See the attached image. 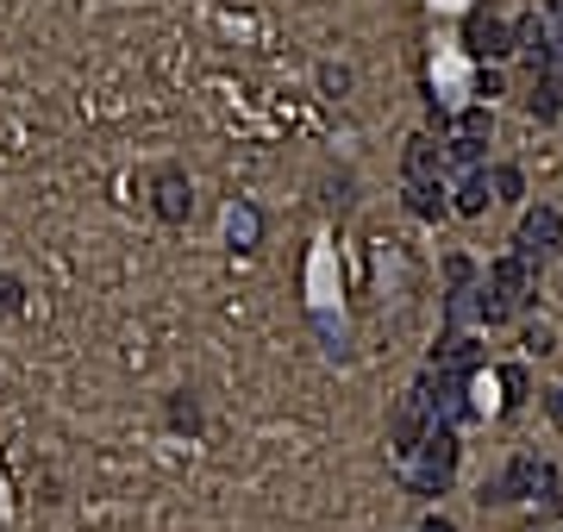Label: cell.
Returning <instances> with one entry per match:
<instances>
[{
  "label": "cell",
  "instance_id": "1",
  "mask_svg": "<svg viewBox=\"0 0 563 532\" xmlns=\"http://www.w3.org/2000/svg\"><path fill=\"white\" fill-rule=\"evenodd\" d=\"M526 295H533V263H526V257H495L470 313H476L483 326H501V320H513V313L526 307Z\"/></svg>",
  "mask_w": 563,
  "mask_h": 532
},
{
  "label": "cell",
  "instance_id": "2",
  "mask_svg": "<svg viewBox=\"0 0 563 532\" xmlns=\"http://www.w3.org/2000/svg\"><path fill=\"white\" fill-rule=\"evenodd\" d=\"M483 502L513 507V502H558V470L538 457H513L495 482H483Z\"/></svg>",
  "mask_w": 563,
  "mask_h": 532
},
{
  "label": "cell",
  "instance_id": "3",
  "mask_svg": "<svg viewBox=\"0 0 563 532\" xmlns=\"http://www.w3.org/2000/svg\"><path fill=\"white\" fill-rule=\"evenodd\" d=\"M408 477L420 495H445L451 488V477H458V432L451 426H426V438H420V451L408 457Z\"/></svg>",
  "mask_w": 563,
  "mask_h": 532
},
{
  "label": "cell",
  "instance_id": "4",
  "mask_svg": "<svg viewBox=\"0 0 563 532\" xmlns=\"http://www.w3.org/2000/svg\"><path fill=\"white\" fill-rule=\"evenodd\" d=\"M558 238H563V213H558V207H526L520 238H513L520 251H513V257H526V263H533V257H551V251H558Z\"/></svg>",
  "mask_w": 563,
  "mask_h": 532
},
{
  "label": "cell",
  "instance_id": "5",
  "mask_svg": "<svg viewBox=\"0 0 563 532\" xmlns=\"http://www.w3.org/2000/svg\"><path fill=\"white\" fill-rule=\"evenodd\" d=\"M151 207H157V220H163V226H182V220L195 213V188H188V176H182V170H157Z\"/></svg>",
  "mask_w": 563,
  "mask_h": 532
},
{
  "label": "cell",
  "instance_id": "6",
  "mask_svg": "<svg viewBox=\"0 0 563 532\" xmlns=\"http://www.w3.org/2000/svg\"><path fill=\"white\" fill-rule=\"evenodd\" d=\"M470 57H508L513 51V26L495 20V13H470V32H463Z\"/></svg>",
  "mask_w": 563,
  "mask_h": 532
},
{
  "label": "cell",
  "instance_id": "7",
  "mask_svg": "<svg viewBox=\"0 0 563 532\" xmlns=\"http://www.w3.org/2000/svg\"><path fill=\"white\" fill-rule=\"evenodd\" d=\"M433 357H438V376H476V363H483V345H476L470 332H445Z\"/></svg>",
  "mask_w": 563,
  "mask_h": 532
},
{
  "label": "cell",
  "instance_id": "8",
  "mask_svg": "<svg viewBox=\"0 0 563 532\" xmlns=\"http://www.w3.org/2000/svg\"><path fill=\"white\" fill-rule=\"evenodd\" d=\"M226 238L238 251H257V245H263V213H257L251 201H232L226 207Z\"/></svg>",
  "mask_w": 563,
  "mask_h": 532
},
{
  "label": "cell",
  "instance_id": "9",
  "mask_svg": "<svg viewBox=\"0 0 563 532\" xmlns=\"http://www.w3.org/2000/svg\"><path fill=\"white\" fill-rule=\"evenodd\" d=\"M408 213H420V220H438V213H445V182H438V176L408 182Z\"/></svg>",
  "mask_w": 563,
  "mask_h": 532
},
{
  "label": "cell",
  "instance_id": "10",
  "mask_svg": "<svg viewBox=\"0 0 563 532\" xmlns=\"http://www.w3.org/2000/svg\"><path fill=\"white\" fill-rule=\"evenodd\" d=\"M438 163H445V151H438L433 138H408V182L438 176Z\"/></svg>",
  "mask_w": 563,
  "mask_h": 532
},
{
  "label": "cell",
  "instance_id": "11",
  "mask_svg": "<svg viewBox=\"0 0 563 532\" xmlns=\"http://www.w3.org/2000/svg\"><path fill=\"white\" fill-rule=\"evenodd\" d=\"M495 201V188H488V170H470L458 188V213H483V207Z\"/></svg>",
  "mask_w": 563,
  "mask_h": 532
},
{
  "label": "cell",
  "instance_id": "12",
  "mask_svg": "<svg viewBox=\"0 0 563 532\" xmlns=\"http://www.w3.org/2000/svg\"><path fill=\"white\" fill-rule=\"evenodd\" d=\"M488 188H495V201H526V176H520L513 163H501V170L488 176Z\"/></svg>",
  "mask_w": 563,
  "mask_h": 532
},
{
  "label": "cell",
  "instance_id": "13",
  "mask_svg": "<svg viewBox=\"0 0 563 532\" xmlns=\"http://www.w3.org/2000/svg\"><path fill=\"white\" fill-rule=\"evenodd\" d=\"M451 138H476V145H483L488 138V107H470L458 126H451Z\"/></svg>",
  "mask_w": 563,
  "mask_h": 532
},
{
  "label": "cell",
  "instance_id": "14",
  "mask_svg": "<svg viewBox=\"0 0 563 532\" xmlns=\"http://www.w3.org/2000/svg\"><path fill=\"white\" fill-rule=\"evenodd\" d=\"M351 70H345V63H320V88H326V95H351Z\"/></svg>",
  "mask_w": 563,
  "mask_h": 532
},
{
  "label": "cell",
  "instance_id": "15",
  "mask_svg": "<svg viewBox=\"0 0 563 532\" xmlns=\"http://www.w3.org/2000/svg\"><path fill=\"white\" fill-rule=\"evenodd\" d=\"M170 426H188V432H195V426H201V407L188 401V395H176V401H170Z\"/></svg>",
  "mask_w": 563,
  "mask_h": 532
},
{
  "label": "cell",
  "instance_id": "16",
  "mask_svg": "<svg viewBox=\"0 0 563 532\" xmlns=\"http://www.w3.org/2000/svg\"><path fill=\"white\" fill-rule=\"evenodd\" d=\"M326 188H333V195H326L333 207H351V201H358V195H351V170H338V176H326Z\"/></svg>",
  "mask_w": 563,
  "mask_h": 532
},
{
  "label": "cell",
  "instance_id": "17",
  "mask_svg": "<svg viewBox=\"0 0 563 532\" xmlns=\"http://www.w3.org/2000/svg\"><path fill=\"white\" fill-rule=\"evenodd\" d=\"M20 301H26V295H20V282L0 276V313H20Z\"/></svg>",
  "mask_w": 563,
  "mask_h": 532
},
{
  "label": "cell",
  "instance_id": "18",
  "mask_svg": "<svg viewBox=\"0 0 563 532\" xmlns=\"http://www.w3.org/2000/svg\"><path fill=\"white\" fill-rule=\"evenodd\" d=\"M526 351H538V357H545V351H551V332H545V326H533V332H526Z\"/></svg>",
  "mask_w": 563,
  "mask_h": 532
},
{
  "label": "cell",
  "instance_id": "19",
  "mask_svg": "<svg viewBox=\"0 0 563 532\" xmlns=\"http://www.w3.org/2000/svg\"><path fill=\"white\" fill-rule=\"evenodd\" d=\"M420 532H458V527H451L445 514H426V520H420Z\"/></svg>",
  "mask_w": 563,
  "mask_h": 532
},
{
  "label": "cell",
  "instance_id": "20",
  "mask_svg": "<svg viewBox=\"0 0 563 532\" xmlns=\"http://www.w3.org/2000/svg\"><path fill=\"white\" fill-rule=\"evenodd\" d=\"M545 407H551V420L563 426V388H551V401H545Z\"/></svg>",
  "mask_w": 563,
  "mask_h": 532
}]
</instances>
